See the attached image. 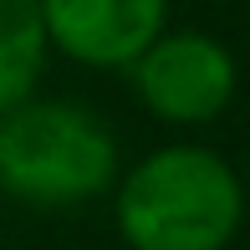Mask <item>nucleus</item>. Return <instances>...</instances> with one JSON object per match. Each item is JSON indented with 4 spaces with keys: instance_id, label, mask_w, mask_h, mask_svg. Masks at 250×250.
I'll use <instances>...</instances> for the list:
<instances>
[{
    "instance_id": "nucleus-1",
    "label": "nucleus",
    "mask_w": 250,
    "mask_h": 250,
    "mask_svg": "<svg viewBox=\"0 0 250 250\" xmlns=\"http://www.w3.org/2000/svg\"><path fill=\"white\" fill-rule=\"evenodd\" d=\"M112 225L128 250H230L245 220V189L225 153L164 143L118 168Z\"/></svg>"
},
{
    "instance_id": "nucleus-2",
    "label": "nucleus",
    "mask_w": 250,
    "mask_h": 250,
    "mask_svg": "<svg viewBox=\"0 0 250 250\" xmlns=\"http://www.w3.org/2000/svg\"><path fill=\"white\" fill-rule=\"evenodd\" d=\"M123 158L92 107L36 97L0 112V189L31 209H77L112 189Z\"/></svg>"
},
{
    "instance_id": "nucleus-3",
    "label": "nucleus",
    "mask_w": 250,
    "mask_h": 250,
    "mask_svg": "<svg viewBox=\"0 0 250 250\" xmlns=\"http://www.w3.org/2000/svg\"><path fill=\"white\" fill-rule=\"evenodd\" d=\"M128 87L138 107L164 128H209L235 102V56L220 36L168 26L133 56Z\"/></svg>"
},
{
    "instance_id": "nucleus-4",
    "label": "nucleus",
    "mask_w": 250,
    "mask_h": 250,
    "mask_svg": "<svg viewBox=\"0 0 250 250\" xmlns=\"http://www.w3.org/2000/svg\"><path fill=\"white\" fill-rule=\"evenodd\" d=\"M46 51L92 72H128L158 31H168V0H36Z\"/></svg>"
},
{
    "instance_id": "nucleus-5",
    "label": "nucleus",
    "mask_w": 250,
    "mask_h": 250,
    "mask_svg": "<svg viewBox=\"0 0 250 250\" xmlns=\"http://www.w3.org/2000/svg\"><path fill=\"white\" fill-rule=\"evenodd\" d=\"M46 31L36 0H0V112L26 102L46 77Z\"/></svg>"
}]
</instances>
